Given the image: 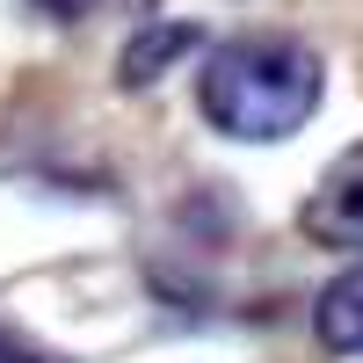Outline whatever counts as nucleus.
I'll use <instances>...</instances> for the list:
<instances>
[{"label":"nucleus","instance_id":"f257e3e1","mask_svg":"<svg viewBox=\"0 0 363 363\" xmlns=\"http://www.w3.org/2000/svg\"><path fill=\"white\" fill-rule=\"evenodd\" d=\"M320 95H327L320 51L306 37H284V29H255V37L218 44L196 73L203 124L240 138V145H277L291 131H306Z\"/></svg>","mask_w":363,"mask_h":363},{"label":"nucleus","instance_id":"f03ea898","mask_svg":"<svg viewBox=\"0 0 363 363\" xmlns=\"http://www.w3.org/2000/svg\"><path fill=\"white\" fill-rule=\"evenodd\" d=\"M298 225H306V240H320V247L363 255V138L327 160V174L313 182L306 211H298Z\"/></svg>","mask_w":363,"mask_h":363},{"label":"nucleus","instance_id":"39448f33","mask_svg":"<svg viewBox=\"0 0 363 363\" xmlns=\"http://www.w3.org/2000/svg\"><path fill=\"white\" fill-rule=\"evenodd\" d=\"M29 8H37V15H51V22H80L87 8H95V0H29Z\"/></svg>","mask_w":363,"mask_h":363},{"label":"nucleus","instance_id":"20e7f679","mask_svg":"<svg viewBox=\"0 0 363 363\" xmlns=\"http://www.w3.org/2000/svg\"><path fill=\"white\" fill-rule=\"evenodd\" d=\"M313 335H320V349H335V356H363V262L342 269V277L320 291Z\"/></svg>","mask_w":363,"mask_h":363},{"label":"nucleus","instance_id":"7ed1b4c3","mask_svg":"<svg viewBox=\"0 0 363 363\" xmlns=\"http://www.w3.org/2000/svg\"><path fill=\"white\" fill-rule=\"evenodd\" d=\"M196 44H203V29H196V22H145L138 37L116 51V80H124V87H153V80L174 66V58H189Z\"/></svg>","mask_w":363,"mask_h":363}]
</instances>
